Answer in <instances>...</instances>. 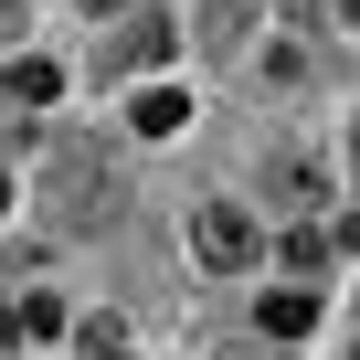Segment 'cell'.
<instances>
[{
	"instance_id": "6da1fadb",
	"label": "cell",
	"mask_w": 360,
	"mask_h": 360,
	"mask_svg": "<svg viewBox=\"0 0 360 360\" xmlns=\"http://www.w3.org/2000/svg\"><path fill=\"white\" fill-rule=\"evenodd\" d=\"M43 212H53L64 233H106V223H117V169H96L85 148H53V191H43Z\"/></svg>"
},
{
	"instance_id": "7a4b0ae2",
	"label": "cell",
	"mask_w": 360,
	"mask_h": 360,
	"mask_svg": "<svg viewBox=\"0 0 360 360\" xmlns=\"http://www.w3.org/2000/svg\"><path fill=\"white\" fill-rule=\"evenodd\" d=\"M265 202H276V212H339V169H328V148H307V138L276 148V159H265Z\"/></svg>"
},
{
	"instance_id": "3957f363",
	"label": "cell",
	"mask_w": 360,
	"mask_h": 360,
	"mask_svg": "<svg viewBox=\"0 0 360 360\" xmlns=\"http://www.w3.org/2000/svg\"><path fill=\"white\" fill-rule=\"evenodd\" d=\"M191 255H202L212 276H244V265L265 255V223H255L244 202H202V212H191Z\"/></svg>"
},
{
	"instance_id": "277c9868",
	"label": "cell",
	"mask_w": 360,
	"mask_h": 360,
	"mask_svg": "<svg viewBox=\"0 0 360 360\" xmlns=\"http://www.w3.org/2000/svg\"><path fill=\"white\" fill-rule=\"evenodd\" d=\"M180 53V22H159V11H138L127 32H117V53L96 64V75H138V64H169Z\"/></svg>"
},
{
	"instance_id": "5b68a950",
	"label": "cell",
	"mask_w": 360,
	"mask_h": 360,
	"mask_svg": "<svg viewBox=\"0 0 360 360\" xmlns=\"http://www.w3.org/2000/svg\"><path fill=\"white\" fill-rule=\"evenodd\" d=\"M255 328H265V339H307V328H318V286L297 276V286H276V297H255Z\"/></svg>"
},
{
	"instance_id": "8992f818",
	"label": "cell",
	"mask_w": 360,
	"mask_h": 360,
	"mask_svg": "<svg viewBox=\"0 0 360 360\" xmlns=\"http://www.w3.org/2000/svg\"><path fill=\"white\" fill-rule=\"evenodd\" d=\"M180 127H191V96H180V85H148L127 106V138H180Z\"/></svg>"
},
{
	"instance_id": "52a82bcc",
	"label": "cell",
	"mask_w": 360,
	"mask_h": 360,
	"mask_svg": "<svg viewBox=\"0 0 360 360\" xmlns=\"http://www.w3.org/2000/svg\"><path fill=\"white\" fill-rule=\"evenodd\" d=\"M11 96H22V106H53V96H64V75H53L43 53H22V64H11Z\"/></svg>"
},
{
	"instance_id": "ba28073f",
	"label": "cell",
	"mask_w": 360,
	"mask_h": 360,
	"mask_svg": "<svg viewBox=\"0 0 360 360\" xmlns=\"http://www.w3.org/2000/svg\"><path fill=\"white\" fill-rule=\"evenodd\" d=\"M328 244H339V233H318V223H297V233H286V244H276V255H286V265H297V276H318V265H328Z\"/></svg>"
},
{
	"instance_id": "9c48e42d",
	"label": "cell",
	"mask_w": 360,
	"mask_h": 360,
	"mask_svg": "<svg viewBox=\"0 0 360 360\" xmlns=\"http://www.w3.org/2000/svg\"><path fill=\"white\" fill-rule=\"evenodd\" d=\"M75 318H64V297H22V339H64Z\"/></svg>"
},
{
	"instance_id": "30bf717a",
	"label": "cell",
	"mask_w": 360,
	"mask_h": 360,
	"mask_svg": "<svg viewBox=\"0 0 360 360\" xmlns=\"http://www.w3.org/2000/svg\"><path fill=\"white\" fill-rule=\"evenodd\" d=\"M75 349H85V360H127V328H117V318H85Z\"/></svg>"
},
{
	"instance_id": "8fae6325",
	"label": "cell",
	"mask_w": 360,
	"mask_h": 360,
	"mask_svg": "<svg viewBox=\"0 0 360 360\" xmlns=\"http://www.w3.org/2000/svg\"><path fill=\"white\" fill-rule=\"evenodd\" d=\"M255 85H307V53H297V43H276V53L255 64Z\"/></svg>"
},
{
	"instance_id": "7c38bea8",
	"label": "cell",
	"mask_w": 360,
	"mask_h": 360,
	"mask_svg": "<svg viewBox=\"0 0 360 360\" xmlns=\"http://www.w3.org/2000/svg\"><path fill=\"white\" fill-rule=\"evenodd\" d=\"M328 233H339V255H360V202H349V212H339Z\"/></svg>"
},
{
	"instance_id": "4fadbf2b",
	"label": "cell",
	"mask_w": 360,
	"mask_h": 360,
	"mask_svg": "<svg viewBox=\"0 0 360 360\" xmlns=\"http://www.w3.org/2000/svg\"><path fill=\"white\" fill-rule=\"evenodd\" d=\"M0 43H22V0H0Z\"/></svg>"
},
{
	"instance_id": "5bb4252c",
	"label": "cell",
	"mask_w": 360,
	"mask_h": 360,
	"mask_svg": "<svg viewBox=\"0 0 360 360\" xmlns=\"http://www.w3.org/2000/svg\"><path fill=\"white\" fill-rule=\"evenodd\" d=\"M255 339H265V328H255ZM255 339H233V349H223V360H276V349H255Z\"/></svg>"
},
{
	"instance_id": "9a60e30c",
	"label": "cell",
	"mask_w": 360,
	"mask_h": 360,
	"mask_svg": "<svg viewBox=\"0 0 360 360\" xmlns=\"http://www.w3.org/2000/svg\"><path fill=\"white\" fill-rule=\"evenodd\" d=\"M75 11H127V0H75Z\"/></svg>"
},
{
	"instance_id": "2e32d148",
	"label": "cell",
	"mask_w": 360,
	"mask_h": 360,
	"mask_svg": "<svg viewBox=\"0 0 360 360\" xmlns=\"http://www.w3.org/2000/svg\"><path fill=\"white\" fill-rule=\"evenodd\" d=\"M0 223H11V180H0Z\"/></svg>"
},
{
	"instance_id": "e0dca14e",
	"label": "cell",
	"mask_w": 360,
	"mask_h": 360,
	"mask_svg": "<svg viewBox=\"0 0 360 360\" xmlns=\"http://www.w3.org/2000/svg\"><path fill=\"white\" fill-rule=\"evenodd\" d=\"M349 159H360V127H349Z\"/></svg>"
}]
</instances>
